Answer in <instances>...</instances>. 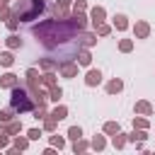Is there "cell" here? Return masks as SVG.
Here are the masks:
<instances>
[{"label":"cell","instance_id":"3","mask_svg":"<svg viewBox=\"0 0 155 155\" xmlns=\"http://www.w3.org/2000/svg\"><path fill=\"white\" fill-rule=\"evenodd\" d=\"M10 107L15 109V114H27V111H31L36 104H34V97L29 94L27 87L15 85V87H12V97H10Z\"/></svg>","mask_w":155,"mask_h":155},{"label":"cell","instance_id":"1","mask_svg":"<svg viewBox=\"0 0 155 155\" xmlns=\"http://www.w3.org/2000/svg\"><path fill=\"white\" fill-rule=\"evenodd\" d=\"M31 34L46 46V48H63V46H73L75 51L80 48V31L78 29H73L65 19H44V22H39V24H34L31 27Z\"/></svg>","mask_w":155,"mask_h":155},{"label":"cell","instance_id":"23","mask_svg":"<svg viewBox=\"0 0 155 155\" xmlns=\"http://www.w3.org/2000/svg\"><path fill=\"white\" fill-rule=\"evenodd\" d=\"M126 145V133H114V148H124Z\"/></svg>","mask_w":155,"mask_h":155},{"label":"cell","instance_id":"29","mask_svg":"<svg viewBox=\"0 0 155 155\" xmlns=\"http://www.w3.org/2000/svg\"><path fill=\"white\" fill-rule=\"evenodd\" d=\"M119 48H121L124 53H128V51L133 48V41H131V39H121V44H119Z\"/></svg>","mask_w":155,"mask_h":155},{"label":"cell","instance_id":"40","mask_svg":"<svg viewBox=\"0 0 155 155\" xmlns=\"http://www.w3.org/2000/svg\"><path fill=\"white\" fill-rule=\"evenodd\" d=\"M7 2H10V0H0V5H7Z\"/></svg>","mask_w":155,"mask_h":155},{"label":"cell","instance_id":"4","mask_svg":"<svg viewBox=\"0 0 155 155\" xmlns=\"http://www.w3.org/2000/svg\"><path fill=\"white\" fill-rule=\"evenodd\" d=\"M58 70H61L63 78H75V75H78V63H75V61H63V63L58 65Z\"/></svg>","mask_w":155,"mask_h":155},{"label":"cell","instance_id":"20","mask_svg":"<svg viewBox=\"0 0 155 155\" xmlns=\"http://www.w3.org/2000/svg\"><path fill=\"white\" fill-rule=\"evenodd\" d=\"M51 116H53V119H58V121H61V119H65V116H68V109H65V107H63V104H61V107H56V109H53V111H51Z\"/></svg>","mask_w":155,"mask_h":155},{"label":"cell","instance_id":"39","mask_svg":"<svg viewBox=\"0 0 155 155\" xmlns=\"http://www.w3.org/2000/svg\"><path fill=\"white\" fill-rule=\"evenodd\" d=\"M58 5H61V7H68V5H70V0H58Z\"/></svg>","mask_w":155,"mask_h":155},{"label":"cell","instance_id":"11","mask_svg":"<svg viewBox=\"0 0 155 155\" xmlns=\"http://www.w3.org/2000/svg\"><path fill=\"white\" fill-rule=\"evenodd\" d=\"M136 114H145V116H150L153 114V107H150V102H136Z\"/></svg>","mask_w":155,"mask_h":155},{"label":"cell","instance_id":"18","mask_svg":"<svg viewBox=\"0 0 155 155\" xmlns=\"http://www.w3.org/2000/svg\"><path fill=\"white\" fill-rule=\"evenodd\" d=\"M12 116H15V109H12V107H10V109H0V124L12 121Z\"/></svg>","mask_w":155,"mask_h":155},{"label":"cell","instance_id":"26","mask_svg":"<svg viewBox=\"0 0 155 155\" xmlns=\"http://www.w3.org/2000/svg\"><path fill=\"white\" fill-rule=\"evenodd\" d=\"M90 145H92V148H94V150H104V145H107V143H104V138H102V136H94V138H92V143H90Z\"/></svg>","mask_w":155,"mask_h":155},{"label":"cell","instance_id":"38","mask_svg":"<svg viewBox=\"0 0 155 155\" xmlns=\"http://www.w3.org/2000/svg\"><path fill=\"white\" fill-rule=\"evenodd\" d=\"M85 7H87V5H85V0H78V2H75V7H73V12H82Z\"/></svg>","mask_w":155,"mask_h":155},{"label":"cell","instance_id":"19","mask_svg":"<svg viewBox=\"0 0 155 155\" xmlns=\"http://www.w3.org/2000/svg\"><path fill=\"white\" fill-rule=\"evenodd\" d=\"M41 82H44L46 87H53V85H56V75H53V70H48L46 75H41Z\"/></svg>","mask_w":155,"mask_h":155},{"label":"cell","instance_id":"2","mask_svg":"<svg viewBox=\"0 0 155 155\" xmlns=\"http://www.w3.org/2000/svg\"><path fill=\"white\" fill-rule=\"evenodd\" d=\"M46 2L44 0H19L15 7H12V15L19 19V22H31L36 19L41 12H44Z\"/></svg>","mask_w":155,"mask_h":155},{"label":"cell","instance_id":"28","mask_svg":"<svg viewBox=\"0 0 155 155\" xmlns=\"http://www.w3.org/2000/svg\"><path fill=\"white\" fill-rule=\"evenodd\" d=\"M94 29H97V34H99V36H107V34L111 31V27H109V24H104V22H102V24H97Z\"/></svg>","mask_w":155,"mask_h":155},{"label":"cell","instance_id":"36","mask_svg":"<svg viewBox=\"0 0 155 155\" xmlns=\"http://www.w3.org/2000/svg\"><path fill=\"white\" fill-rule=\"evenodd\" d=\"M7 136H10V133H7L5 128H0V148H5V145H7Z\"/></svg>","mask_w":155,"mask_h":155},{"label":"cell","instance_id":"10","mask_svg":"<svg viewBox=\"0 0 155 155\" xmlns=\"http://www.w3.org/2000/svg\"><path fill=\"white\" fill-rule=\"evenodd\" d=\"M121 90H124V82H121L119 78H114V80L107 85V92H109V94H119Z\"/></svg>","mask_w":155,"mask_h":155},{"label":"cell","instance_id":"13","mask_svg":"<svg viewBox=\"0 0 155 155\" xmlns=\"http://www.w3.org/2000/svg\"><path fill=\"white\" fill-rule=\"evenodd\" d=\"M5 131H7L10 136L19 133V131H22V121H15V119H12V121H7V124H5Z\"/></svg>","mask_w":155,"mask_h":155},{"label":"cell","instance_id":"17","mask_svg":"<svg viewBox=\"0 0 155 155\" xmlns=\"http://www.w3.org/2000/svg\"><path fill=\"white\" fill-rule=\"evenodd\" d=\"M56 124H58V119H53L51 114L44 116V128H46V131H56Z\"/></svg>","mask_w":155,"mask_h":155},{"label":"cell","instance_id":"15","mask_svg":"<svg viewBox=\"0 0 155 155\" xmlns=\"http://www.w3.org/2000/svg\"><path fill=\"white\" fill-rule=\"evenodd\" d=\"M5 44H7L10 48H22V39H19L17 34H10V36L5 39Z\"/></svg>","mask_w":155,"mask_h":155},{"label":"cell","instance_id":"33","mask_svg":"<svg viewBox=\"0 0 155 155\" xmlns=\"http://www.w3.org/2000/svg\"><path fill=\"white\" fill-rule=\"evenodd\" d=\"M51 145H53V148H63V145H65V140H63L61 136H51Z\"/></svg>","mask_w":155,"mask_h":155},{"label":"cell","instance_id":"35","mask_svg":"<svg viewBox=\"0 0 155 155\" xmlns=\"http://www.w3.org/2000/svg\"><path fill=\"white\" fill-rule=\"evenodd\" d=\"M10 15H12V10L7 5H0V19H10Z\"/></svg>","mask_w":155,"mask_h":155},{"label":"cell","instance_id":"12","mask_svg":"<svg viewBox=\"0 0 155 155\" xmlns=\"http://www.w3.org/2000/svg\"><path fill=\"white\" fill-rule=\"evenodd\" d=\"M80 65H90L92 63V56H90V51L87 48H82V51H78V58H75Z\"/></svg>","mask_w":155,"mask_h":155},{"label":"cell","instance_id":"6","mask_svg":"<svg viewBox=\"0 0 155 155\" xmlns=\"http://www.w3.org/2000/svg\"><path fill=\"white\" fill-rule=\"evenodd\" d=\"M85 82H87L90 87L99 85V82H102V73H99V70H94V68H92V70H87V75H85Z\"/></svg>","mask_w":155,"mask_h":155},{"label":"cell","instance_id":"22","mask_svg":"<svg viewBox=\"0 0 155 155\" xmlns=\"http://www.w3.org/2000/svg\"><path fill=\"white\" fill-rule=\"evenodd\" d=\"M104 131L114 136V133H119V131H121V126H119L116 121H107V124H104Z\"/></svg>","mask_w":155,"mask_h":155},{"label":"cell","instance_id":"14","mask_svg":"<svg viewBox=\"0 0 155 155\" xmlns=\"http://www.w3.org/2000/svg\"><path fill=\"white\" fill-rule=\"evenodd\" d=\"M114 27H116L119 31L128 29V19H126V15H116V17H114Z\"/></svg>","mask_w":155,"mask_h":155},{"label":"cell","instance_id":"21","mask_svg":"<svg viewBox=\"0 0 155 155\" xmlns=\"http://www.w3.org/2000/svg\"><path fill=\"white\" fill-rule=\"evenodd\" d=\"M39 63H41V68H44L46 73H48V70H56V65H58V63H56V61H51V58H41Z\"/></svg>","mask_w":155,"mask_h":155},{"label":"cell","instance_id":"31","mask_svg":"<svg viewBox=\"0 0 155 155\" xmlns=\"http://www.w3.org/2000/svg\"><path fill=\"white\" fill-rule=\"evenodd\" d=\"M17 27H19V19H17L15 15H10V19H7V29H10V31H15Z\"/></svg>","mask_w":155,"mask_h":155},{"label":"cell","instance_id":"16","mask_svg":"<svg viewBox=\"0 0 155 155\" xmlns=\"http://www.w3.org/2000/svg\"><path fill=\"white\" fill-rule=\"evenodd\" d=\"M12 63H15V56H12L10 51H2V53H0V65H5V68H10Z\"/></svg>","mask_w":155,"mask_h":155},{"label":"cell","instance_id":"37","mask_svg":"<svg viewBox=\"0 0 155 155\" xmlns=\"http://www.w3.org/2000/svg\"><path fill=\"white\" fill-rule=\"evenodd\" d=\"M133 126L136 128H148V121L145 119H133Z\"/></svg>","mask_w":155,"mask_h":155},{"label":"cell","instance_id":"32","mask_svg":"<svg viewBox=\"0 0 155 155\" xmlns=\"http://www.w3.org/2000/svg\"><path fill=\"white\" fill-rule=\"evenodd\" d=\"M27 138H29V140H39V138H41V131H39V128H29V131H27Z\"/></svg>","mask_w":155,"mask_h":155},{"label":"cell","instance_id":"25","mask_svg":"<svg viewBox=\"0 0 155 155\" xmlns=\"http://www.w3.org/2000/svg\"><path fill=\"white\" fill-rule=\"evenodd\" d=\"M128 138H131V140H138V143H143V140H145V128H138V131H133Z\"/></svg>","mask_w":155,"mask_h":155},{"label":"cell","instance_id":"7","mask_svg":"<svg viewBox=\"0 0 155 155\" xmlns=\"http://www.w3.org/2000/svg\"><path fill=\"white\" fill-rule=\"evenodd\" d=\"M133 31H136V36H138V39H148V34H150V27H148V22H136Z\"/></svg>","mask_w":155,"mask_h":155},{"label":"cell","instance_id":"9","mask_svg":"<svg viewBox=\"0 0 155 155\" xmlns=\"http://www.w3.org/2000/svg\"><path fill=\"white\" fill-rule=\"evenodd\" d=\"M78 39H80V46H85V48L97 44V34H80Z\"/></svg>","mask_w":155,"mask_h":155},{"label":"cell","instance_id":"8","mask_svg":"<svg viewBox=\"0 0 155 155\" xmlns=\"http://www.w3.org/2000/svg\"><path fill=\"white\" fill-rule=\"evenodd\" d=\"M104 15H107V12H104V7H92V12H90L92 24H94V27H97V24H102V22H104Z\"/></svg>","mask_w":155,"mask_h":155},{"label":"cell","instance_id":"27","mask_svg":"<svg viewBox=\"0 0 155 155\" xmlns=\"http://www.w3.org/2000/svg\"><path fill=\"white\" fill-rule=\"evenodd\" d=\"M61 97H63V90H61L58 85H53V87H51V97H48V99H53V102H58Z\"/></svg>","mask_w":155,"mask_h":155},{"label":"cell","instance_id":"30","mask_svg":"<svg viewBox=\"0 0 155 155\" xmlns=\"http://www.w3.org/2000/svg\"><path fill=\"white\" fill-rule=\"evenodd\" d=\"M87 148H90V145H87L82 138H78V140H75V145H73V150H75V153H82V150H87Z\"/></svg>","mask_w":155,"mask_h":155},{"label":"cell","instance_id":"34","mask_svg":"<svg viewBox=\"0 0 155 155\" xmlns=\"http://www.w3.org/2000/svg\"><path fill=\"white\" fill-rule=\"evenodd\" d=\"M27 145H29V140H27V138H15V148H17V150H24Z\"/></svg>","mask_w":155,"mask_h":155},{"label":"cell","instance_id":"24","mask_svg":"<svg viewBox=\"0 0 155 155\" xmlns=\"http://www.w3.org/2000/svg\"><path fill=\"white\" fill-rule=\"evenodd\" d=\"M68 136H70L73 140H78V138H82V128H80V126H70V128H68Z\"/></svg>","mask_w":155,"mask_h":155},{"label":"cell","instance_id":"5","mask_svg":"<svg viewBox=\"0 0 155 155\" xmlns=\"http://www.w3.org/2000/svg\"><path fill=\"white\" fill-rule=\"evenodd\" d=\"M15 85H19V78H17V75H12V73H5V75L0 78V87H7V90H12Z\"/></svg>","mask_w":155,"mask_h":155}]
</instances>
